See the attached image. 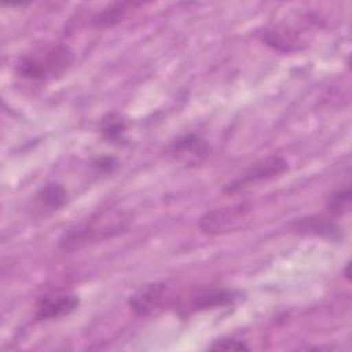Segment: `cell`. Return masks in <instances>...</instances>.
Returning a JSON list of instances; mask_svg holds the SVG:
<instances>
[{"label": "cell", "instance_id": "1", "mask_svg": "<svg viewBox=\"0 0 352 352\" xmlns=\"http://www.w3.org/2000/svg\"><path fill=\"white\" fill-rule=\"evenodd\" d=\"M132 223L129 212L120 208H106L66 230L59 238L60 249L80 250L85 246L104 242L124 234Z\"/></svg>", "mask_w": 352, "mask_h": 352}, {"label": "cell", "instance_id": "2", "mask_svg": "<svg viewBox=\"0 0 352 352\" xmlns=\"http://www.w3.org/2000/svg\"><path fill=\"white\" fill-rule=\"evenodd\" d=\"M74 54L65 44H52L18 58L15 73L29 81H50L60 77L73 63Z\"/></svg>", "mask_w": 352, "mask_h": 352}, {"label": "cell", "instance_id": "3", "mask_svg": "<svg viewBox=\"0 0 352 352\" xmlns=\"http://www.w3.org/2000/svg\"><path fill=\"white\" fill-rule=\"evenodd\" d=\"M239 293L232 289L220 286H201L191 289L186 294L177 293L173 307L180 314L188 315L204 309H214L234 304L239 298Z\"/></svg>", "mask_w": 352, "mask_h": 352}, {"label": "cell", "instance_id": "4", "mask_svg": "<svg viewBox=\"0 0 352 352\" xmlns=\"http://www.w3.org/2000/svg\"><path fill=\"white\" fill-rule=\"evenodd\" d=\"M252 210L253 208L246 202L210 209L199 217L198 226L202 232L210 235L234 232L250 221Z\"/></svg>", "mask_w": 352, "mask_h": 352}, {"label": "cell", "instance_id": "5", "mask_svg": "<svg viewBox=\"0 0 352 352\" xmlns=\"http://www.w3.org/2000/svg\"><path fill=\"white\" fill-rule=\"evenodd\" d=\"M176 292L166 282H154L140 287L128 301L131 311L138 316H148L175 304Z\"/></svg>", "mask_w": 352, "mask_h": 352}, {"label": "cell", "instance_id": "6", "mask_svg": "<svg viewBox=\"0 0 352 352\" xmlns=\"http://www.w3.org/2000/svg\"><path fill=\"white\" fill-rule=\"evenodd\" d=\"M287 161L278 155H268L252 164L241 176L224 186L226 194H236L253 184L271 180L287 170Z\"/></svg>", "mask_w": 352, "mask_h": 352}, {"label": "cell", "instance_id": "7", "mask_svg": "<svg viewBox=\"0 0 352 352\" xmlns=\"http://www.w3.org/2000/svg\"><path fill=\"white\" fill-rule=\"evenodd\" d=\"M209 151L210 146L208 140L194 132L177 136L166 147V154L184 165L201 164L209 155Z\"/></svg>", "mask_w": 352, "mask_h": 352}, {"label": "cell", "instance_id": "8", "mask_svg": "<svg viewBox=\"0 0 352 352\" xmlns=\"http://www.w3.org/2000/svg\"><path fill=\"white\" fill-rule=\"evenodd\" d=\"M80 305L78 296L73 293H58L43 296L34 311V318L37 320H52L70 315Z\"/></svg>", "mask_w": 352, "mask_h": 352}, {"label": "cell", "instance_id": "9", "mask_svg": "<svg viewBox=\"0 0 352 352\" xmlns=\"http://www.w3.org/2000/svg\"><path fill=\"white\" fill-rule=\"evenodd\" d=\"M261 40L265 45L280 52L298 51L304 47V40L301 38V34L294 28L285 25L265 29L261 33Z\"/></svg>", "mask_w": 352, "mask_h": 352}, {"label": "cell", "instance_id": "10", "mask_svg": "<svg viewBox=\"0 0 352 352\" xmlns=\"http://www.w3.org/2000/svg\"><path fill=\"white\" fill-rule=\"evenodd\" d=\"M293 227L298 232L326 236L329 239H340L342 236L338 224L323 216H308L298 219L297 221H294Z\"/></svg>", "mask_w": 352, "mask_h": 352}, {"label": "cell", "instance_id": "11", "mask_svg": "<svg viewBox=\"0 0 352 352\" xmlns=\"http://www.w3.org/2000/svg\"><path fill=\"white\" fill-rule=\"evenodd\" d=\"M36 202L40 209L45 212H55L65 206L67 201V191L63 184L51 182L43 186L36 194Z\"/></svg>", "mask_w": 352, "mask_h": 352}, {"label": "cell", "instance_id": "12", "mask_svg": "<svg viewBox=\"0 0 352 352\" xmlns=\"http://www.w3.org/2000/svg\"><path fill=\"white\" fill-rule=\"evenodd\" d=\"M99 132L104 140L113 144H118L125 140L126 121L121 114L107 113L99 121Z\"/></svg>", "mask_w": 352, "mask_h": 352}, {"label": "cell", "instance_id": "13", "mask_svg": "<svg viewBox=\"0 0 352 352\" xmlns=\"http://www.w3.org/2000/svg\"><path fill=\"white\" fill-rule=\"evenodd\" d=\"M142 6L140 3H114L111 6H109L107 8L102 10L100 12H98L94 19H92V25L96 28H106L114 23H118L121 19H124V16L132 11L133 8Z\"/></svg>", "mask_w": 352, "mask_h": 352}, {"label": "cell", "instance_id": "14", "mask_svg": "<svg viewBox=\"0 0 352 352\" xmlns=\"http://www.w3.org/2000/svg\"><path fill=\"white\" fill-rule=\"evenodd\" d=\"M326 208L334 216H341V214L348 213L351 210V188H349V186H345L342 188L333 191L326 201Z\"/></svg>", "mask_w": 352, "mask_h": 352}, {"label": "cell", "instance_id": "15", "mask_svg": "<svg viewBox=\"0 0 352 352\" xmlns=\"http://www.w3.org/2000/svg\"><path fill=\"white\" fill-rule=\"evenodd\" d=\"M208 349L212 351H245L249 349V346L245 344V341L238 340L235 337H221L216 341H213Z\"/></svg>", "mask_w": 352, "mask_h": 352}, {"label": "cell", "instance_id": "16", "mask_svg": "<svg viewBox=\"0 0 352 352\" xmlns=\"http://www.w3.org/2000/svg\"><path fill=\"white\" fill-rule=\"evenodd\" d=\"M92 166L102 173H107V172H113L118 166V162L113 157L102 155V157H98L94 160Z\"/></svg>", "mask_w": 352, "mask_h": 352}]
</instances>
